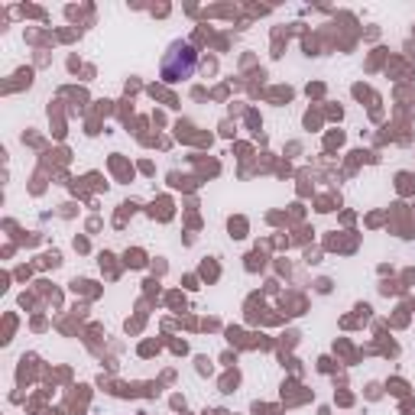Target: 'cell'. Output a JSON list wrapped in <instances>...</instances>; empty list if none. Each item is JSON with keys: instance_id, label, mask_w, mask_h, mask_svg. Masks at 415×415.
Returning <instances> with one entry per match:
<instances>
[{"instance_id": "cell-1", "label": "cell", "mask_w": 415, "mask_h": 415, "mask_svg": "<svg viewBox=\"0 0 415 415\" xmlns=\"http://www.w3.org/2000/svg\"><path fill=\"white\" fill-rule=\"evenodd\" d=\"M198 69V52L192 42L185 40H176L169 42V49L162 52V62H159V75H162V81H169V85H176V81H185L192 78Z\"/></svg>"}]
</instances>
